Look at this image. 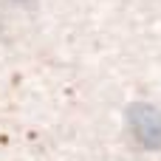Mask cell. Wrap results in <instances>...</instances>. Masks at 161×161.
Returning <instances> with one entry per match:
<instances>
[{
    "instance_id": "cell-1",
    "label": "cell",
    "mask_w": 161,
    "mask_h": 161,
    "mask_svg": "<svg viewBox=\"0 0 161 161\" xmlns=\"http://www.w3.org/2000/svg\"><path fill=\"white\" fill-rule=\"evenodd\" d=\"M127 125H130V133L136 136V142L142 147H147V150H158L161 147V113L156 108L130 105Z\"/></svg>"
}]
</instances>
